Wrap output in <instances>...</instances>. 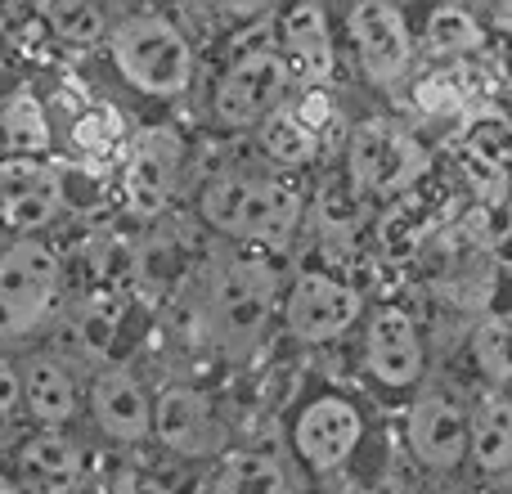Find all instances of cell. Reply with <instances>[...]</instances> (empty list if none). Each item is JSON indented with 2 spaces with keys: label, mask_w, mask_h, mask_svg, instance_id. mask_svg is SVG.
I'll use <instances>...</instances> for the list:
<instances>
[{
  "label": "cell",
  "mask_w": 512,
  "mask_h": 494,
  "mask_svg": "<svg viewBox=\"0 0 512 494\" xmlns=\"http://www.w3.org/2000/svg\"><path fill=\"white\" fill-rule=\"evenodd\" d=\"M108 54L126 86L153 99H176L194 81V45L167 14H131L108 32Z\"/></svg>",
  "instance_id": "6da1fadb"
},
{
  "label": "cell",
  "mask_w": 512,
  "mask_h": 494,
  "mask_svg": "<svg viewBox=\"0 0 512 494\" xmlns=\"http://www.w3.org/2000/svg\"><path fill=\"white\" fill-rule=\"evenodd\" d=\"M203 221L230 239H252L265 247H283L297 230L301 194L288 180H252V176H216L203 189Z\"/></svg>",
  "instance_id": "7a4b0ae2"
},
{
  "label": "cell",
  "mask_w": 512,
  "mask_h": 494,
  "mask_svg": "<svg viewBox=\"0 0 512 494\" xmlns=\"http://www.w3.org/2000/svg\"><path fill=\"white\" fill-rule=\"evenodd\" d=\"M63 265L41 239H14L0 252V342L36 333L59 301Z\"/></svg>",
  "instance_id": "3957f363"
},
{
  "label": "cell",
  "mask_w": 512,
  "mask_h": 494,
  "mask_svg": "<svg viewBox=\"0 0 512 494\" xmlns=\"http://www.w3.org/2000/svg\"><path fill=\"white\" fill-rule=\"evenodd\" d=\"M274 306V270L256 256L225 265L207 297V328L221 346H248Z\"/></svg>",
  "instance_id": "277c9868"
},
{
  "label": "cell",
  "mask_w": 512,
  "mask_h": 494,
  "mask_svg": "<svg viewBox=\"0 0 512 494\" xmlns=\"http://www.w3.org/2000/svg\"><path fill=\"white\" fill-rule=\"evenodd\" d=\"M68 203V185L45 158H0V221L32 239Z\"/></svg>",
  "instance_id": "5b68a950"
},
{
  "label": "cell",
  "mask_w": 512,
  "mask_h": 494,
  "mask_svg": "<svg viewBox=\"0 0 512 494\" xmlns=\"http://www.w3.org/2000/svg\"><path fill=\"white\" fill-rule=\"evenodd\" d=\"M283 90H288V63L270 50H252L239 63H230V72L216 86L212 108L225 126H239L243 131V126L265 122L279 108Z\"/></svg>",
  "instance_id": "8992f818"
},
{
  "label": "cell",
  "mask_w": 512,
  "mask_h": 494,
  "mask_svg": "<svg viewBox=\"0 0 512 494\" xmlns=\"http://www.w3.org/2000/svg\"><path fill=\"white\" fill-rule=\"evenodd\" d=\"M180 162H185V140L171 126H149V131L135 135L131 158H126L122 171L126 207L135 216H158L176 194Z\"/></svg>",
  "instance_id": "52a82bcc"
},
{
  "label": "cell",
  "mask_w": 512,
  "mask_h": 494,
  "mask_svg": "<svg viewBox=\"0 0 512 494\" xmlns=\"http://www.w3.org/2000/svg\"><path fill=\"white\" fill-rule=\"evenodd\" d=\"M360 319V292L337 274H301L288 292V328L301 342H333Z\"/></svg>",
  "instance_id": "ba28073f"
},
{
  "label": "cell",
  "mask_w": 512,
  "mask_h": 494,
  "mask_svg": "<svg viewBox=\"0 0 512 494\" xmlns=\"http://www.w3.org/2000/svg\"><path fill=\"white\" fill-rule=\"evenodd\" d=\"M418 144L391 122H364L351 135V180L369 194H391L418 171Z\"/></svg>",
  "instance_id": "9c48e42d"
},
{
  "label": "cell",
  "mask_w": 512,
  "mask_h": 494,
  "mask_svg": "<svg viewBox=\"0 0 512 494\" xmlns=\"http://www.w3.org/2000/svg\"><path fill=\"white\" fill-rule=\"evenodd\" d=\"M86 405H90V418L104 436L113 441H144L153 436V400L144 391V382L135 378L126 364H113V369H99L90 378V391H86Z\"/></svg>",
  "instance_id": "30bf717a"
},
{
  "label": "cell",
  "mask_w": 512,
  "mask_h": 494,
  "mask_svg": "<svg viewBox=\"0 0 512 494\" xmlns=\"http://www.w3.org/2000/svg\"><path fill=\"white\" fill-rule=\"evenodd\" d=\"M153 436L167 450L185 454V459H207L221 445V423H216L203 391L167 387L158 396V405H153Z\"/></svg>",
  "instance_id": "8fae6325"
},
{
  "label": "cell",
  "mask_w": 512,
  "mask_h": 494,
  "mask_svg": "<svg viewBox=\"0 0 512 494\" xmlns=\"http://www.w3.org/2000/svg\"><path fill=\"white\" fill-rule=\"evenodd\" d=\"M360 432H364V423H360V414H355V405H346V400H337V396H324L297 418L292 445H297V454L315 472H328L351 459V450L360 445Z\"/></svg>",
  "instance_id": "7c38bea8"
},
{
  "label": "cell",
  "mask_w": 512,
  "mask_h": 494,
  "mask_svg": "<svg viewBox=\"0 0 512 494\" xmlns=\"http://www.w3.org/2000/svg\"><path fill=\"white\" fill-rule=\"evenodd\" d=\"M18 382H23V409L41 427H68L81 409V387L72 378L68 360L54 351H27L18 360Z\"/></svg>",
  "instance_id": "4fadbf2b"
},
{
  "label": "cell",
  "mask_w": 512,
  "mask_h": 494,
  "mask_svg": "<svg viewBox=\"0 0 512 494\" xmlns=\"http://www.w3.org/2000/svg\"><path fill=\"white\" fill-rule=\"evenodd\" d=\"M351 32L360 45V63L373 81H396L409 63V27L396 5L387 0H364L351 14Z\"/></svg>",
  "instance_id": "5bb4252c"
},
{
  "label": "cell",
  "mask_w": 512,
  "mask_h": 494,
  "mask_svg": "<svg viewBox=\"0 0 512 494\" xmlns=\"http://www.w3.org/2000/svg\"><path fill=\"white\" fill-rule=\"evenodd\" d=\"M369 369L387 387H409L423 373V342L409 310L382 306L369 324Z\"/></svg>",
  "instance_id": "9a60e30c"
},
{
  "label": "cell",
  "mask_w": 512,
  "mask_h": 494,
  "mask_svg": "<svg viewBox=\"0 0 512 494\" xmlns=\"http://www.w3.org/2000/svg\"><path fill=\"white\" fill-rule=\"evenodd\" d=\"M18 472L27 494H68L81 481V445L59 427H41L18 445Z\"/></svg>",
  "instance_id": "2e32d148"
},
{
  "label": "cell",
  "mask_w": 512,
  "mask_h": 494,
  "mask_svg": "<svg viewBox=\"0 0 512 494\" xmlns=\"http://www.w3.org/2000/svg\"><path fill=\"white\" fill-rule=\"evenodd\" d=\"M409 441H414V450L423 463L450 472L468 459L472 423L459 405H450V400H418L414 414H409Z\"/></svg>",
  "instance_id": "e0dca14e"
},
{
  "label": "cell",
  "mask_w": 512,
  "mask_h": 494,
  "mask_svg": "<svg viewBox=\"0 0 512 494\" xmlns=\"http://www.w3.org/2000/svg\"><path fill=\"white\" fill-rule=\"evenodd\" d=\"M283 50H288V72H297L310 86H324L333 77V41L319 5H297L283 18Z\"/></svg>",
  "instance_id": "ac0fdd59"
},
{
  "label": "cell",
  "mask_w": 512,
  "mask_h": 494,
  "mask_svg": "<svg viewBox=\"0 0 512 494\" xmlns=\"http://www.w3.org/2000/svg\"><path fill=\"white\" fill-rule=\"evenodd\" d=\"M50 117L32 90H18L0 104V144L5 158H45L50 153Z\"/></svg>",
  "instance_id": "d6986e66"
},
{
  "label": "cell",
  "mask_w": 512,
  "mask_h": 494,
  "mask_svg": "<svg viewBox=\"0 0 512 494\" xmlns=\"http://www.w3.org/2000/svg\"><path fill=\"white\" fill-rule=\"evenodd\" d=\"M41 23L63 45H99L113 32L108 14L99 5H90V0H50V5H41Z\"/></svg>",
  "instance_id": "ffe728a7"
},
{
  "label": "cell",
  "mask_w": 512,
  "mask_h": 494,
  "mask_svg": "<svg viewBox=\"0 0 512 494\" xmlns=\"http://www.w3.org/2000/svg\"><path fill=\"white\" fill-rule=\"evenodd\" d=\"M468 454L477 459V468H486V472L508 468L512 463V405L490 400V405L481 409L477 423H472Z\"/></svg>",
  "instance_id": "44dd1931"
},
{
  "label": "cell",
  "mask_w": 512,
  "mask_h": 494,
  "mask_svg": "<svg viewBox=\"0 0 512 494\" xmlns=\"http://www.w3.org/2000/svg\"><path fill=\"white\" fill-rule=\"evenodd\" d=\"M212 494H288L279 463L265 454H230L225 468L216 472Z\"/></svg>",
  "instance_id": "7402d4cb"
},
{
  "label": "cell",
  "mask_w": 512,
  "mask_h": 494,
  "mask_svg": "<svg viewBox=\"0 0 512 494\" xmlns=\"http://www.w3.org/2000/svg\"><path fill=\"white\" fill-rule=\"evenodd\" d=\"M261 144H265V153H270L279 167H301V162L315 158L319 135L306 131V126H301V117L292 113V108H274V113L265 117Z\"/></svg>",
  "instance_id": "603a6c76"
},
{
  "label": "cell",
  "mask_w": 512,
  "mask_h": 494,
  "mask_svg": "<svg viewBox=\"0 0 512 494\" xmlns=\"http://www.w3.org/2000/svg\"><path fill=\"white\" fill-rule=\"evenodd\" d=\"M122 135H126V122H122V113H117L113 104L81 108V113L72 117V126H68L72 149H81L86 158H108V153L122 144Z\"/></svg>",
  "instance_id": "cb8c5ba5"
},
{
  "label": "cell",
  "mask_w": 512,
  "mask_h": 494,
  "mask_svg": "<svg viewBox=\"0 0 512 494\" xmlns=\"http://www.w3.org/2000/svg\"><path fill=\"white\" fill-rule=\"evenodd\" d=\"M427 45H432V54H445V59H450V54H468L481 45V27L468 9L445 5L427 18Z\"/></svg>",
  "instance_id": "d4e9b609"
},
{
  "label": "cell",
  "mask_w": 512,
  "mask_h": 494,
  "mask_svg": "<svg viewBox=\"0 0 512 494\" xmlns=\"http://www.w3.org/2000/svg\"><path fill=\"white\" fill-rule=\"evenodd\" d=\"M472 351H477V364L495 382L512 378V324L508 319H486L477 328V337H472Z\"/></svg>",
  "instance_id": "484cf974"
},
{
  "label": "cell",
  "mask_w": 512,
  "mask_h": 494,
  "mask_svg": "<svg viewBox=\"0 0 512 494\" xmlns=\"http://www.w3.org/2000/svg\"><path fill=\"white\" fill-rule=\"evenodd\" d=\"M468 158H472V167H481V171H504V162L512 158V126L504 117H486L481 126H472Z\"/></svg>",
  "instance_id": "4316f807"
},
{
  "label": "cell",
  "mask_w": 512,
  "mask_h": 494,
  "mask_svg": "<svg viewBox=\"0 0 512 494\" xmlns=\"http://www.w3.org/2000/svg\"><path fill=\"white\" fill-rule=\"evenodd\" d=\"M292 113L301 117V126H306V131L324 135L328 117H333V99H328V90H324V86H310L306 95H301L297 104H292Z\"/></svg>",
  "instance_id": "83f0119b"
},
{
  "label": "cell",
  "mask_w": 512,
  "mask_h": 494,
  "mask_svg": "<svg viewBox=\"0 0 512 494\" xmlns=\"http://www.w3.org/2000/svg\"><path fill=\"white\" fill-rule=\"evenodd\" d=\"M418 108H427V113H454V108H463V95L454 81L427 77L423 86H418Z\"/></svg>",
  "instance_id": "f1b7e54d"
},
{
  "label": "cell",
  "mask_w": 512,
  "mask_h": 494,
  "mask_svg": "<svg viewBox=\"0 0 512 494\" xmlns=\"http://www.w3.org/2000/svg\"><path fill=\"white\" fill-rule=\"evenodd\" d=\"M23 409V382H18V360L0 351V418H14Z\"/></svg>",
  "instance_id": "f546056e"
},
{
  "label": "cell",
  "mask_w": 512,
  "mask_h": 494,
  "mask_svg": "<svg viewBox=\"0 0 512 494\" xmlns=\"http://www.w3.org/2000/svg\"><path fill=\"white\" fill-rule=\"evenodd\" d=\"M113 494H171L167 486H162L158 477H149V472L140 468H126L122 477H117V490Z\"/></svg>",
  "instance_id": "4dcf8cb0"
},
{
  "label": "cell",
  "mask_w": 512,
  "mask_h": 494,
  "mask_svg": "<svg viewBox=\"0 0 512 494\" xmlns=\"http://www.w3.org/2000/svg\"><path fill=\"white\" fill-rule=\"evenodd\" d=\"M0 494H27L23 486H18L14 477H5V472H0Z\"/></svg>",
  "instance_id": "1f68e13d"
},
{
  "label": "cell",
  "mask_w": 512,
  "mask_h": 494,
  "mask_svg": "<svg viewBox=\"0 0 512 494\" xmlns=\"http://www.w3.org/2000/svg\"><path fill=\"white\" fill-rule=\"evenodd\" d=\"M378 494H405V490H400V486H396V481H387V486H382Z\"/></svg>",
  "instance_id": "d6a6232c"
}]
</instances>
